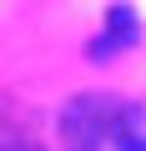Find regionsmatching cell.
<instances>
[{
  "mask_svg": "<svg viewBox=\"0 0 146 151\" xmlns=\"http://www.w3.org/2000/svg\"><path fill=\"white\" fill-rule=\"evenodd\" d=\"M116 126H121V96H76L60 116L65 151H116Z\"/></svg>",
  "mask_w": 146,
  "mask_h": 151,
  "instance_id": "obj_1",
  "label": "cell"
},
{
  "mask_svg": "<svg viewBox=\"0 0 146 151\" xmlns=\"http://www.w3.org/2000/svg\"><path fill=\"white\" fill-rule=\"evenodd\" d=\"M131 40H136V15H131V5H111L101 35L91 40V60H111V55H121Z\"/></svg>",
  "mask_w": 146,
  "mask_h": 151,
  "instance_id": "obj_2",
  "label": "cell"
},
{
  "mask_svg": "<svg viewBox=\"0 0 146 151\" xmlns=\"http://www.w3.org/2000/svg\"><path fill=\"white\" fill-rule=\"evenodd\" d=\"M116 151H146V106H131V101H121Z\"/></svg>",
  "mask_w": 146,
  "mask_h": 151,
  "instance_id": "obj_3",
  "label": "cell"
},
{
  "mask_svg": "<svg viewBox=\"0 0 146 151\" xmlns=\"http://www.w3.org/2000/svg\"><path fill=\"white\" fill-rule=\"evenodd\" d=\"M0 151H45L25 126H15V121H0Z\"/></svg>",
  "mask_w": 146,
  "mask_h": 151,
  "instance_id": "obj_4",
  "label": "cell"
}]
</instances>
